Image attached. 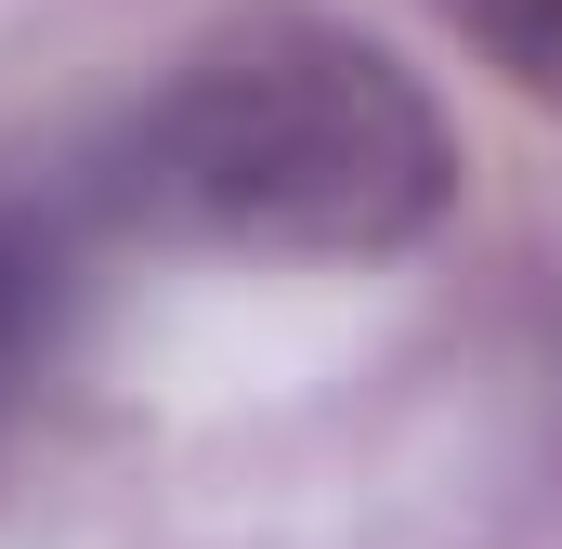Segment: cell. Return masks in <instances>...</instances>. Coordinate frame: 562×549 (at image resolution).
<instances>
[{"instance_id":"obj_1","label":"cell","mask_w":562,"mask_h":549,"mask_svg":"<svg viewBox=\"0 0 562 549\" xmlns=\"http://www.w3.org/2000/svg\"><path fill=\"white\" fill-rule=\"evenodd\" d=\"M458 197V132L419 79L327 13L210 26L119 132V210L249 262H393Z\"/></svg>"},{"instance_id":"obj_2","label":"cell","mask_w":562,"mask_h":549,"mask_svg":"<svg viewBox=\"0 0 562 549\" xmlns=\"http://www.w3.org/2000/svg\"><path fill=\"white\" fill-rule=\"evenodd\" d=\"M66 301H79L66 223L26 210V197H0V432L26 418L40 380H53V354H66Z\"/></svg>"},{"instance_id":"obj_3","label":"cell","mask_w":562,"mask_h":549,"mask_svg":"<svg viewBox=\"0 0 562 549\" xmlns=\"http://www.w3.org/2000/svg\"><path fill=\"white\" fill-rule=\"evenodd\" d=\"M445 26H458L510 92L562 105V0H445Z\"/></svg>"}]
</instances>
